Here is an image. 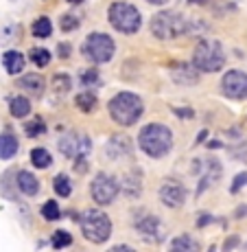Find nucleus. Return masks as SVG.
<instances>
[{"instance_id":"f257e3e1","label":"nucleus","mask_w":247,"mask_h":252,"mask_svg":"<svg viewBox=\"0 0 247 252\" xmlns=\"http://www.w3.org/2000/svg\"><path fill=\"white\" fill-rule=\"evenodd\" d=\"M138 145L149 158H164L173 149V132L162 123H149L140 129Z\"/></svg>"},{"instance_id":"f03ea898","label":"nucleus","mask_w":247,"mask_h":252,"mask_svg":"<svg viewBox=\"0 0 247 252\" xmlns=\"http://www.w3.org/2000/svg\"><path fill=\"white\" fill-rule=\"evenodd\" d=\"M110 116L116 125L120 127H129V125L138 123V119L144 112V103L136 92H118L108 105Z\"/></svg>"},{"instance_id":"7ed1b4c3","label":"nucleus","mask_w":247,"mask_h":252,"mask_svg":"<svg viewBox=\"0 0 247 252\" xmlns=\"http://www.w3.org/2000/svg\"><path fill=\"white\" fill-rule=\"evenodd\" d=\"M191 64L199 72H219L225 66V53L221 42L217 40H201L195 46Z\"/></svg>"},{"instance_id":"20e7f679","label":"nucleus","mask_w":247,"mask_h":252,"mask_svg":"<svg viewBox=\"0 0 247 252\" xmlns=\"http://www.w3.org/2000/svg\"><path fill=\"white\" fill-rule=\"evenodd\" d=\"M188 22L182 13L177 11H160L151 18V33L158 40H175V37L188 33Z\"/></svg>"},{"instance_id":"39448f33","label":"nucleus","mask_w":247,"mask_h":252,"mask_svg":"<svg viewBox=\"0 0 247 252\" xmlns=\"http://www.w3.org/2000/svg\"><path fill=\"white\" fill-rule=\"evenodd\" d=\"M110 24L116 29V31L125 33V35H132L140 27H142V13L134 7L132 2H125V0H116L112 2L108 11Z\"/></svg>"},{"instance_id":"423d86ee","label":"nucleus","mask_w":247,"mask_h":252,"mask_svg":"<svg viewBox=\"0 0 247 252\" xmlns=\"http://www.w3.org/2000/svg\"><path fill=\"white\" fill-rule=\"evenodd\" d=\"M81 232L83 237L92 244H105L112 237V220L99 208H90L83 213V217L79 220Z\"/></svg>"},{"instance_id":"0eeeda50","label":"nucleus","mask_w":247,"mask_h":252,"mask_svg":"<svg viewBox=\"0 0 247 252\" xmlns=\"http://www.w3.org/2000/svg\"><path fill=\"white\" fill-rule=\"evenodd\" d=\"M81 53H83V57L88 62H92V64H108L116 53V44L108 33L94 31L83 40Z\"/></svg>"},{"instance_id":"6e6552de","label":"nucleus","mask_w":247,"mask_h":252,"mask_svg":"<svg viewBox=\"0 0 247 252\" xmlns=\"http://www.w3.org/2000/svg\"><path fill=\"white\" fill-rule=\"evenodd\" d=\"M90 193H92V200H94L99 206H108V204H112L116 197H118L120 184H118V180H116L112 173L101 171V173H96L94 180H92Z\"/></svg>"},{"instance_id":"1a4fd4ad","label":"nucleus","mask_w":247,"mask_h":252,"mask_svg":"<svg viewBox=\"0 0 247 252\" xmlns=\"http://www.w3.org/2000/svg\"><path fill=\"white\" fill-rule=\"evenodd\" d=\"M221 92L227 99L243 101L247 99V72L243 70H227L221 79Z\"/></svg>"},{"instance_id":"9d476101","label":"nucleus","mask_w":247,"mask_h":252,"mask_svg":"<svg viewBox=\"0 0 247 252\" xmlns=\"http://www.w3.org/2000/svg\"><path fill=\"white\" fill-rule=\"evenodd\" d=\"M134 228L138 232L142 239L151 241V244H158V241L164 239V226L162 221L158 220L156 215H144V217H138L134 221Z\"/></svg>"},{"instance_id":"9b49d317","label":"nucleus","mask_w":247,"mask_h":252,"mask_svg":"<svg viewBox=\"0 0 247 252\" xmlns=\"http://www.w3.org/2000/svg\"><path fill=\"white\" fill-rule=\"evenodd\" d=\"M160 202L168 208H180L186 202V187L182 182H164L160 187Z\"/></svg>"},{"instance_id":"f8f14e48","label":"nucleus","mask_w":247,"mask_h":252,"mask_svg":"<svg viewBox=\"0 0 247 252\" xmlns=\"http://www.w3.org/2000/svg\"><path fill=\"white\" fill-rule=\"evenodd\" d=\"M134 149H132V140L127 134H116L108 140L105 145V156L112 160H120V158H132Z\"/></svg>"},{"instance_id":"ddd939ff","label":"nucleus","mask_w":247,"mask_h":252,"mask_svg":"<svg viewBox=\"0 0 247 252\" xmlns=\"http://www.w3.org/2000/svg\"><path fill=\"white\" fill-rule=\"evenodd\" d=\"M171 77L180 86H195L199 81V70L192 64H171Z\"/></svg>"},{"instance_id":"4468645a","label":"nucleus","mask_w":247,"mask_h":252,"mask_svg":"<svg viewBox=\"0 0 247 252\" xmlns=\"http://www.w3.org/2000/svg\"><path fill=\"white\" fill-rule=\"evenodd\" d=\"M18 88L31 96H42L46 90V81H44V77L37 75V72H28V75L18 79Z\"/></svg>"},{"instance_id":"2eb2a0df","label":"nucleus","mask_w":247,"mask_h":252,"mask_svg":"<svg viewBox=\"0 0 247 252\" xmlns=\"http://www.w3.org/2000/svg\"><path fill=\"white\" fill-rule=\"evenodd\" d=\"M16 189L20 193H24V195L35 197L37 193H40V180H37L31 171H24L22 169V171L16 173Z\"/></svg>"},{"instance_id":"dca6fc26","label":"nucleus","mask_w":247,"mask_h":252,"mask_svg":"<svg viewBox=\"0 0 247 252\" xmlns=\"http://www.w3.org/2000/svg\"><path fill=\"white\" fill-rule=\"evenodd\" d=\"M22 40V24L4 22L0 24V46H13Z\"/></svg>"},{"instance_id":"f3484780","label":"nucleus","mask_w":247,"mask_h":252,"mask_svg":"<svg viewBox=\"0 0 247 252\" xmlns=\"http://www.w3.org/2000/svg\"><path fill=\"white\" fill-rule=\"evenodd\" d=\"M123 191L127 197H132V200H136V197L142 193V173L138 171V169H134L132 173H127L123 180Z\"/></svg>"},{"instance_id":"a211bd4d","label":"nucleus","mask_w":247,"mask_h":252,"mask_svg":"<svg viewBox=\"0 0 247 252\" xmlns=\"http://www.w3.org/2000/svg\"><path fill=\"white\" fill-rule=\"evenodd\" d=\"M2 66L9 75H18L24 68V55L20 51H7L2 53Z\"/></svg>"},{"instance_id":"6ab92c4d","label":"nucleus","mask_w":247,"mask_h":252,"mask_svg":"<svg viewBox=\"0 0 247 252\" xmlns=\"http://www.w3.org/2000/svg\"><path fill=\"white\" fill-rule=\"evenodd\" d=\"M18 154V138L11 132L0 134V160H9Z\"/></svg>"},{"instance_id":"aec40b11","label":"nucleus","mask_w":247,"mask_h":252,"mask_svg":"<svg viewBox=\"0 0 247 252\" xmlns=\"http://www.w3.org/2000/svg\"><path fill=\"white\" fill-rule=\"evenodd\" d=\"M9 112H11L13 119H24V116L31 114V101L22 94L11 96L9 99Z\"/></svg>"},{"instance_id":"412c9836","label":"nucleus","mask_w":247,"mask_h":252,"mask_svg":"<svg viewBox=\"0 0 247 252\" xmlns=\"http://www.w3.org/2000/svg\"><path fill=\"white\" fill-rule=\"evenodd\" d=\"M59 152L64 154L66 158H72V160H75V158L79 156V134L68 132L66 136L59 140Z\"/></svg>"},{"instance_id":"4be33fe9","label":"nucleus","mask_w":247,"mask_h":252,"mask_svg":"<svg viewBox=\"0 0 247 252\" xmlns=\"http://www.w3.org/2000/svg\"><path fill=\"white\" fill-rule=\"evenodd\" d=\"M168 250L171 252H197L199 250V244H197L191 235H180V237H175V239L171 241Z\"/></svg>"},{"instance_id":"5701e85b","label":"nucleus","mask_w":247,"mask_h":252,"mask_svg":"<svg viewBox=\"0 0 247 252\" xmlns=\"http://www.w3.org/2000/svg\"><path fill=\"white\" fill-rule=\"evenodd\" d=\"M75 103H77V108H79L81 112L90 114V112H94L99 99H96V94L92 90H85V92H79V94L75 96Z\"/></svg>"},{"instance_id":"b1692460","label":"nucleus","mask_w":247,"mask_h":252,"mask_svg":"<svg viewBox=\"0 0 247 252\" xmlns=\"http://www.w3.org/2000/svg\"><path fill=\"white\" fill-rule=\"evenodd\" d=\"M53 92L59 96H66L68 92L72 90V79L70 75H66V72H57V75H53Z\"/></svg>"},{"instance_id":"393cba45","label":"nucleus","mask_w":247,"mask_h":252,"mask_svg":"<svg viewBox=\"0 0 247 252\" xmlns=\"http://www.w3.org/2000/svg\"><path fill=\"white\" fill-rule=\"evenodd\" d=\"M28 60H31V64H35L37 68H46V66L51 64L53 55H51V51H46V48L33 46L31 51H28Z\"/></svg>"},{"instance_id":"a878e982","label":"nucleus","mask_w":247,"mask_h":252,"mask_svg":"<svg viewBox=\"0 0 247 252\" xmlns=\"http://www.w3.org/2000/svg\"><path fill=\"white\" fill-rule=\"evenodd\" d=\"M31 31H33V35L40 37V40H44V37H48V35L53 33V22H51V18H46V16L35 18V20H33Z\"/></svg>"},{"instance_id":"bb28decb","label":"nucleus","mask_w":247,"mask_h":252,"mask_svg":"<svg viewBox=\"0 0 247 252\" xmlns=\"http://www.w3.org/2000/svg\"><path fill=\"white\" fill-rule=\"evenodd\" d=\"M51 162H53V158H51V154H48L44 147L31 149V164H33V167H37V169H48V167H51Z\"/></svg>"},{"instance_id":"cd10ccee","label":"nucleus","mask_w":247,"mask_h":252,"mask_svg":"<svg viewBox=\"0 0 247 252\" xmlns=\"http://www.w3.org/2000/svg\"><path fill=\"white\" fill-rule=\"evenodd\" d=\"M53 189H55V193L59 197H68L72 193V182L70 178L66 176V173H59V176H55V180H53Z\"/></svg>"},{"instance_id":"c85d7f7f","label":"nucleus","mask_w":247,"mask_h":252,"mask_svg":"<svg viewBox=\"0 0 247 252\" xmlns=\"http://www.w3.org/2000/svg\"><path fill=\"white\" fill-rule=\"evenodd\" d=\"M46 132V123L42 116H35V119H31L27 125H24V134H27L28 138H35V136H42V134Z\"/></svg>"},{"instance_id":"c756f323","label":"nucleus","mask_w":247,"mask_h":252,"mask_svg":"<svg viewBox=\"0 0 247 252\" xmlns=\"http://www.w3.org/2000/svg\"><path fill=\"white\" fill-rule=\"evenodd\" d=\"M70 244H72V235H68L66 230H55V232H53L51 246H53L55 250H64V248H68Z\"/></svg>"},{"instance_id":"7c9ffc66","label":"nucleus","mask_w":247,"mask_h":252,"mask_svg":"<svg viewBox=\"0 0 247 252\" xmlns=\"http://www.w3.org/2000/svg\"><path fill=\"white\" fill-rule=\"evenodd\" d=\"M42 217H44L46 221H55L61 217V211H59V204H57L55 200H48L42 204Z\"/></svg>"},{"instance_id":"2f4dec72","label":"nucleus","mask_w":247,"mask_h":252,"mask_svg":"<svg viewBox=\"0 0 247 252\" xmlns=\"http://www.w3.org/2000/svg\"><path fill=\"white\" fill-rule=\"evenodd\" d=\"M59 29L64 33L77 31V29H79V18H77L75 13H64V16L59 18Z\"/></svg>"},{"instance_id":"473e14b6","label":"nucleus","mask_w":247,"mask_h":252,"mask_svg":"<svg viewBox=\"0 0 247 252\" xmlns=\"http://www.w3.org/2000/svg\"><path fill=\"white\" fill-rule=\"evenodd\" d=\"M99 77H101L99 70H94V68L83 70V72H81V84H83V86H99L101 84Z\"/></svg>"},{"instance_id":"72a5a7b5","label":"nucleus","mask_w":247,"mask_h":252,"mask_svg":"<svg viewBox=\"0 0 247 252\" xmlns=\"http://www.w3.org/2000/svg\"><path fill=\"white\" fill-rule=\"evenodd\" d=\"M247 184V171H241L234 176V180H232V187H230V193H239L241 189H243Z\"/></svg>"},{"instance_id":"f704fd0d","label":"nucleus","mask_w":247,"mask_h":252,"mask_svg":"<svg viewBox=\"0 0 247 252\" xmlns=\"http://www.w3.org/2000/svg\"><path fill=\"white\" fill-rule=\"evenodd\" d=\"M232 158H239V160H247V145H236V147L230 149Z\"/></svg>"},{"instance_id":"c9c22d12","label":"nucleus","mask_w":247,"mask_h":252,"mask_svg":"<svg viewBox=\"0 0 247 252\" xmlns=\"http://www.w3.org/2000/svg\"><path fill=\"white\" fill-rule=\"evenodd\" d=\"M70 51H72V48H70V44H68V42H61V44L57 46V53H59V57H61V60H68V55H70Z\"/></svg>"},{"instance_id":"e433bc0d","label":"nucleus","mask_w":247,"mask_h":252,"mask_svg":"<svg viewBox=\"0 0 247 252\" xmlns=\"http://www.w3.org/2000/svg\"><path fill=\"white\" fill-rule=\"evenodd\" d=\"M175 114L182 116V119H192V116H195V112H192V110H188V108H180V110L175 108Z\"/></svg>"},{"instance_id":"4c0bfd02","label":"nucleus","mask_w":247,"mask_h":252,"mask_svg":"<svg viewBox=\"0 0 247 252\" xmlns=\"http://www.w3.org/2000/svg\"><path fill=\"white\" fill-rule=\"evenodd\" d=\"M239 246V237H230V239H225V244H223V250H232V248H236Z\"/></svg>"},{"instance_id":"58836bf2","label":"nucleus","mask_w":247,"mask_h":252,"mask_svg":"<svg viewBox=\"0 0 247 252\" xmlns=\"http://www.w3.org/2000/svg\"><path fill=\"white\" fill-rule=\"evenodd\" d=\"M245 215H247V206H245V204H243V206H239V208L234 211V217H236V220H243Z\"/></svg>"},{"instance_id":"ea45409f","label":"nucleus","mask_w":247,"mask_h":252,"mask_svg":"<svg viewBox=\"0 0 247 252\" xmlns=\"http://www.w3.org/2000/svg\"><path fill=\"white\" fill-rule=\"evenodd\" d=\"M210 221H212V215H201L199 226H206V224H210Z\"/></svg>"},{"instance_id":"a19ab883","label":"nucleus","mask_w":247,"mask_h":252,"mask_svg":"<svg viewBox=\"0 0 247 252\" xmlns=\"http://www.w3.org/2000/svg\"><path fill=\"white\" fill-rule=\"evenodd\" d=\"M219 147H221L219 140H210V143H208V149H219Z\"/></svg>"},{"instance_id":"79ce46f5","label":"nucleus","mask_w":247,"mask_h":252,"mask_svg":"<svg viewBox=\"0 0 247 252\" xmlns=\"http://www.w3.org/2000/svg\"><path fill=\"white\" fill-rule=\"evenodd\" d=\"M118 250H125V252H132V246H116L114 252H118Z\"/></svg>"},{"instance_id":"37998d69","label":"nucleus","mask_w":247,"mask_h":252,"mask_svg":"<svg viewBox=\"0 0 247 252\" xmlns=\"http://www.w3.org/2000/svg\"><path fill=\"white\" fill-rule=\"evenodd\" d=\"M147 2H151V4H164L166 0H147Z\"/></svg>"},{"instance_id":"c03bdc74","label":"nucleus","mask_w":247,"mask_h":252,"mask_svg":"<svg viewBox=\"0 0 247 252\" xmlns=\"http://www.w3.org/2000/svg\"><path fill=\"white\" fill-rule=\"evenodd\" d=\"M68 2H70V4H81L83 0H68Z\"/></svg>"},{"instance_id":"a18cd8bd","label":"nucleus","mask_w":247,"mask_h":252,"mask_svg":"<svg viewBox=\"0 0 247 252\" xmlns=\"http://www.w3.org/2000/svg\"><path fill=\"white\" fill-rule=\"evenodd\" d=\"M245 248H247V244H245Z\"/></svg>"}]
</instances>
